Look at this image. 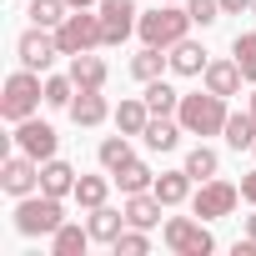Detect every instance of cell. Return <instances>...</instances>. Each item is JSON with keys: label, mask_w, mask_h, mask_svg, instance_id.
<instances>
[{"label": "cell", "mask_w": 256, "mask_h": 256, "mask_svg": "<svg viewBox=\"0 0 256 256\" xmlns=\"http://www.w3.org/2000/svg\"><path fill=\"white\" fill-rule=\"evenodd\" d=\"M226 96H216V90H191V96H181V106H176V120L186 126V136H221L226 131Z\"/></svg>", "instance_id": "obj_1"}, {"label": "cell", "mask_w": 256, "mask_h": 256, "mask_svg": "<svg viewBox=\"0 0 256 256\" xmlns=\"http://www.w3.org/2000/svg\"><path fill=\"white\" fill-rule=\"evenodd\" d=\"M191 26H196V20H191V10H181L176 0H161L156 10H146V16H141V26H136V30H141V46H161V50H171L176 40H186V36H191Z\"/></svg>", "instance_id": "obj_2"}, {"label": "cell", "mask_w": 256, "mask_h": 256, "mask_svg": "<svg viewBox=\"0 0 256 256\" xmlns=\"http://www.w3.org/2000/svg\"><path fill=\"white\" fill-rule=\"evenodd\" d=\"M66 226V211H60V196H20V206H16V231L20 236H56Z\"/></svg>", "instance_id": "obj_3"}, {"label": "cell", "mask_w": 256, "mask_h": 256, "mask_svg": "<svg viewBox=\"0 0 256 256\" xmlns=\"http://www.w3.org/2000/svg\"><path fill=\"white\" fill-rule=\"evenodd\" d=\"M46 100V86H40V76L36 70H16L10 80H6V90H0V116H6L10 126H20V120H30L36 116V106Z\"/></svg>", "instance_id": "obj_4"}, {"label": "cell", "mask_w": 256, "mask_h": 256, "mask_svg": "<svg viewBox=\"0 0 256 256\" xmlns=\"http://www.w3.org/2000/svg\"><path fill=\"white\" fill-rule=\"evenodd\" d=\"M56 46H60V56H80V50L106 46V36H100V10H96V16H90V10H70V16L56 26Z\"/></svg>", "instance_id": "obj_5"}, {"label": "cell", "mask_w": 256, "mask_h": 256, "mask_svg": "<svg viewBox=\"0 0 256 256\" xmlns=\"http://www.w3.org/2000/svg\"><path fill=\"white\" fill-rule=\"evenodd\" d=\"M161 236L176 256H211L216 251V236L206 231V221H191V216H171L161 226Z\"/></svg>", "instance_id": "obj_6"}, {"label": "cell", "mask_w": 256, "mask_h": 256, "mask_svg": "<svg viewBox=\"0 0 256 256\" xmlns=\"http://www.w3.org/2000/svg\"><path fill=\"white\" fill-rule=\"evenodd\" d=\"M236 201H241V191L231 186V181H201V191L191 196V211L201 216V221H221V216H231L236 211Z\"/></svg>", "instance_id": "obj_7"}, {"label": "cell", "mask_w": 256, "mask_h": 256, "mask_svg": "<svg viewBox=\"0 0 256 256\" xmlns=\"http://www.w3.org/2000/svg\"><path fill=\"white\" fill-rule=\"evenodd\" d=\"M100 36H106V46H120L126 36H131L136 26H141V10H136V0H100Z\"/></svg>", "instance_id": "obj_8"}, {"label": "cell", "mask_w": 256, "mask_h": 256, "mask_svg": "<svg viewBox=\"0 0 256 256\" xmlns=\"http://www.w3.org/2000/svg\"><path fill=\"white\" fill-rule=\"evenodd\" d=\"M16 56H20V66H26V70H50V60L60 56V46H56V30H46V26H30V30L16 40Z\"/></svg>", "instance_id": "obj_9"}, {"label": "cell", "mask_w": 256, "mask_h": 256, "mask_svg": "<svg viewBox=\"0 0 256 256\" xmlns=\"http://www.w3.org/2000/svg\"><path fill=\"white\" fill-rule=\"evenodd\" d=\"M0 186H6L16 201H20V196H30V191L40 186V161H36V156H26V151L6 156V166H0Z\"/></svg>", "instance_id": "obj_10"}, {"label": "cell", "mask_w": 256, "mask_h": 256, "mask_svg": "<svg viewBox=\"0 0 256 256\" xmlns=\"http://www.w3.org/2000/svg\"><path fill=\"white\" fill-rule=\"evenodd\" d=\"M56 141H60L56 126H46V120H36V116L16 126V151H26V156H36V161H50V156H56Z\"/></svg>", "instance_id": "obj_11"}, {"label": "cell", "mask_w": 256, "mask_h": 256, "mask_svg": "<svg viewBox=\"0 0 256 256\" xmlns=\"http://www.w3.org/2000/svg\"><path fill=\"white\" fill-rule=\"evenodd\" d=\"M126 221H131V226H141V231H151L156 221H161V211H166V201L156 196V191H131V196H126Z\"/></svg>", "instance_id": "obj_12"}, {"label": "cell", "mask_w": 256, "mask_h": 256, "mask_svg": "<svg viewBox=\"0 0 256 256\" xmlns=\"http://www.w3.org/2000/svg\"><path fill=\"white\" fill-rule=\"evenodd\" d=\"M106 60L96 56V50H80V56H70V80H76V90H106Z\"/></svg>", "instance_id": "obj_13"}, {"label": "cell", "mask_w": 256, "mask_h": 256, "mask_svg": "<svg viewBox=\"0 0 256 256\" xmlns=\"http://www.w3.org/2000/svg\"><path fill=\"white\" fill-rule=\"evenodd\" d=\"M201 80H206V90H216V96H236L246 76H241V66H236V56H231V60H206Z\"/></svg>", "instance_id": "obj_14"}, {"label": "cell", "mask_w": 256, "mask_h": 256, "mask_svg": "<svg viewBox=\"0 0 256 256\" xmlns=\"http://www.w3.org/2000/svg\"><path fill=\"white\" fill-rule=\"evenodd\" d=\"M76 181H80V176H76L70 161H56V156L40 161V191H46V196H76Z\"/></svg>", "instance_id": "obj_15"}, {"label": "cell", "mask_w": 256, "mask_h": 256, "mask_svg": "<svg viewBox=\"0 0 256 256\" xmlns=\"http://www.w3.org/2000/svg\"><path fill=\"white\" fill-rule=\"evenodd\" d=\"M181 136H186V126H181V120H171V116H151V126L141 131V141H146L151 151H176V146H181Z\"/></svg>", "instance_id": "obj_16"}, {"label": "cell", "mask_w": 256, "mask_h": 256, "mask_svg": "<svg viewBox=\"0 0 256 256\" xmlns=\"http://www.w3.org/2000/svg\"><path fill=\"white\" fill-rule=\"evenodd\" d=\"M171 70H176V76H201V70H206V46L191 40V36L176 40V46H171Z\"/></svg>", "instance_id": "obj_17"}, {"label": "cell", "mask_w": 256, "mask_h": 256, "mask_svg": "<svg viewBox=\"0 0 256 256\" xmlns=\"http://www.w3.org/2000/svg\"><path fill=\"white\" fill-rule=\"evenodd\" d=\"M106 116H110V106H106L100 90H76V100H70V120L76 126H100Z\"/></svg>", "instance_id": "obj_18"}, {"label": "cell", "mask_w": 256, "mask_h": 256, "mask_svg": "<svg viewBox=\"0 0 256 256\" xmlns=\"http://www.w3.org/2000/svg\"><path fill=\"white\" fill-rule=\"evenodd\" d=\"M151 191H156L166 206H181V201H191V171H186V166H181V171H161Z\"/></svg>", "instance_id": "obj_19"}, {"label": "cell", "mask_w": 256, "mask_h": 256, "mask_svg": "<svg viewBox=\"0 0 256 256\" xmlns=\"http://www.w3.org/2000/svg\"><path fill=\"white\" fill-rule=\"evenodd\" d=\"M90 241H96V236H90V226H76V221H66V226L50 236V256H80Z\"/></svg>", "instance_id": "obj_20"}, {"label": "cell", "mask_w": 256, "mask_h": 256, "mask_svg": "<svg viewBox=\"0 0 256 256\" xmlns=\"http://www.w3.org/2000/svg\"><path fill=\"white\" fill-rule=\"evenodd\" d=\"M146 126H151V106H146V96H141V100H120V106H116V131L141 136Z\"/></svg>", "instance_id": "obj_21"}, {"label": "cell", "mask_w": 256, "mask_h": 256, "mask_svg": "<svg viewBox=\"0 0 256 256\" xmlns=\"http://www.w3.org/2000/svg\"><path fill=\"white\" fill-rule=\"evenodd\" d=\"M86 226H90V236H96V241H106V246H110V241H116V236H120L126 226H131V221H126V211H110V206H96Z\"/></svg>", "instance_id": "obj_22"}, {"label": "cell", "mask_w": 256, "mask_h": 256, "mask_svg": "<svg viewBox=\"0 0 256 256\" xmlns=\"http://www.w3.org/2000/svg\"><path fill=\"white\" fill-rule=\"evenodd\" d=\"M221 136H226L231 151H251V146H256V116H251V110L226 116V131H221Z\"/></svg>", "instance_id": "obj_23"}, {"label": "cell", "mask_w": 256, "mask_h": 256, "mask_svg": "<svg viewBox=\"0 0 256 256\" xmlns=\"http://www.w3.org/2000/svg\"><path fill=\"white\" fill-rule=\"evenodd\" d=\"M166 66H171V56H166L161 46H141V50L131 56V76H136V80H156Z\"/></svg>", "instance_id": "obj_24"}, {"label": "cell", "mask_w": 256, "mask_h": 256, "mask_svg": "<svg viewBox=\"0 0 256 256\" xmlns=\"http://www.w3.org/2000/svg\"><path fill=\"white\" fill-rule=\"evenodd\" d=\"M110 176H116V186H120L126 196H131V191H151V186H156V176H151V166H146V161H136V156L126 161L120 171H110Z\"/></svg>", "instance_id": "obj_25"}, {"label": "cell", "mask_w": 256, "mask_h": 256, "mask_svg": "<svg viewBox=\"0 0 256 256\" xmlns=\"http://www.w3.org/2000/svg\"><path fill=\"white\" fill-rule=\"evenodd\" d=\"M146 106H151V116H176L181 90H176V86H166V80L156 76V80H146Z\"/></svg>", "instance_id": "obj_26"}, {"label": "cell", "mask_w": 256, "mask_h": 256, "mask_svg": "<svg viewBox=\"0 0 256 256\" xmlns=\"http://www.w3.org/2000/svg\"><path fill=\"white\" fill-rule=\"evenodd\" d=\"M110 181H116V176H80V181H76V201H80L86 211L106 206V196H110Z\"/></svg>", "instance_id": "obj_27"}, {"label": "cell", "mask_w": 256, "mask_h": 256, "mask_svg": "<svg viewBox=\"0 0 256 256\" xmlns=\"http://www.w3.org/2000/svg\"><path fill=\"white\" fill-rule=\"evenodd\" d=\"M66 16H70V0H30V26H46V30H56Z\"/></svg>", "instance_id": "obj_28"}, {"label": "cell", "mask_w": 256, "mask_h": 256, "mask_svg": "<svg viewBox=\"0 0 256 256\" xmlns=\"http://www.w3.org/2000/svg\"><path fill=\"white\" fill-rule=\"evenodd\" d=\"M96 156H100V166H106V171H120L126 161H131V141H126V131H120V136H106Z\"/></svg>", "instance_id": "obj_29"}, {"label": "cell", "mask_w": 256, "mask_h": 256, "mask_svg": "<svg viewBox=\"0 0 256 256\" xmlns=\"http://www.w3.org/2000/svg\"><path fill=\"white\" fill-rule=\"evenodd\" d=\"M70 100H76V80H70V76H50V80H46V106L70 110Z\"/></svg>", "instance_id": "obj_30"}, {"label": "cell", "mask_w": 256, "mask_h": 256, "mask_svg": "<svg viewBox=\"0 0 256 256\" xmlns=\"http://www.w3.org/2000/svg\"><path fill=\"white\" fill-rule=\"evenodd\" d=\"M216 166H221V161H216V151H211V146H196V151L186 156L191 181H211V176H216Z\"/></svg>", "instance_id": "obj_31"}, {"label": "cell", "mask_w": 256, "mask_h": 256, "mask_svg": "<svg viewBox=\"0 0 256 256\" xmlns=\"http://www.w3.org/2000/svg\"><path fill=\"white\" fill-rule=\"evenodd\" d=\"M231 56H236L241 76L256 86V36H236V40H231Z\"/></svg>", "instance_id": "obj_32"}, {"label": "cell", "mask_w": 256, "mask_h": 256, "mask_svg": "<svg viewBox=\"0 0 256 256\" xmlns=\"http://www.w3.org/2000/svg\"><path fill=\"white\" fill-rule=\"evenodd\" d=\"M110 251H116V256H146V251H151V241H146V231H141V226H131V231H120V236L110 241Z\"/></svg>", "instance_id": "obj_33"}, {"label": "cell", "mask_w": 256, "mask_h": 256, "mask_svg": "<svg viewBox=\"0 0 256 256\" xmlns=\"http://www.w3.org/2000/svg\"><path fill=\"white\" fill-rule=\"evenodd\" d=\"M186 10L196 26H216L221 20V0H186Z\"/></svg>", "instance_id": "obj_34"}, {"label": "cell", "mask_w": 256, "mask_h": 256, "mask_svg": "<svg viewBox=\"0 0 256 256\" xmlns=\"http://www.w3.org/2000/svg\"><path fill=\"white\" fill-rule=\"evenodd\" d=\"M256 0H221V16H241V10H251Z\"/></svg>", "instance_id": "obj_35"}, {"label": "cell", "mask_w": 256, "mask_h": 256, "mask_svg": "<svg viewBox=\"0 0 256 256\" xmlns=\"http://www.w3.org/2000/svg\"><path fill=\"white\" fill-rule=\"evenodd\" d=\"M241 196L256 206V171H251V176H241Z\"/></svg>", "instance_id": "obj_36"}, {"label": "cell", "mask_w": 256, "mask_h": 256, "mask_svg": "<svg viewBox=\"0 0 256 256\" xmlns=\"http://www.w3.org/2000/svg\"><path fill=\"white\" fill-rule=\"evenodd\" d=\"M90 6H100V0H70V10H90Z\"/></svg>", "instance_id": "obj_37"}, {"label": "cell", "mask_w": 256, "mask_h": 256, "mask_svg": "<svg viewBox=\"0 0 256 256\" xmlns=\"http://www.w3.org/2000/svg\"><path fill=\"white\" fill-rule=\"evenodd\" d=\"M246 236H251V241H256V216H246Z\"/></svg>", "instance_id": "obj_38"}, {"label": "cell", "mask_w": 256, "mask_h": 256, "mask_svg": "<svg viewBox=\"0 0 256 256\" xmlns=\"http://www.w3.org/2000/svg\"><path fill=\"white\" fill-rule=\"evenodd\" d=\"M251 116H256V96H251Z\"/></svg>", "instance_id": "obj_39"}, {"label": "cell", "mask_w": 256, "mask_h": 256, "mask_svg": "<svg viewBox=\"0 0 256 256\" xmlns=\"http://www.w3.org/2000/svg\"><path fill=\"white\" fill-rule=\"evenodd\" d=\"M251 151H256V146H251Z\"/></svg>", "instance_id": "obj_40"}]
</instances>
